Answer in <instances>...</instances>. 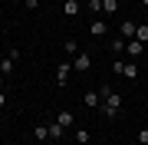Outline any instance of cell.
I'll return each mask as SVG.
<instances>
[{
	"instance_id": "6da1fadb",
	"label": "cell",
	"mask_w": 148,
	"mask_h": 145,
	"mask_svg": "<svg viewBox=\"0 0 148 145\" xmlns=\"http://www.w3.org/2000/svg\"><path fill=\"white\" fill-rule=\"evenodd\" d=\"M99 96H102L99 112L106 115V119H115V115H119V109H122V96H119V92H112L109 86H102V89H99Z\"/></svg>"
},
{
	"instance_id": "7a4b0ae2",
	"label": "cell",
	"mask_w": 148,
	"mask_h": 145,
	"mask_svg": "<svg viewBox=\"0 0 148 145\" xmlns=\"http://www.w3.org/2000/svg\"><path fill=\"white\" fill-rule=\"evenodd\" d=\"M112 73L125 76V79H138V66H135V59H115V66H112Z\"/></svg>"
},
{
	"instance_id": "3957f363",
	"label": "cell",
	"mask_w": 148,
	"mask_h": 145,
	"mask_svg": "<svg viewBox=\"0 0 148 145\" xmlns=\"http://www.w3.org/2000/svg\"><path fill=\"white\" fill-rule=\"evenodd\" d=\"M73 69H76V73H89V69H92V56L79 49V53L73 56Z\"/></svg>"
},
{
	"instance_id": "277c9868",
	"label": "cell",
	"mask_w": 148,
	"mask_h": 145,
	"mask_svg": "<svg viewBox=\"0 0 148 145\" xmlns=\"http://www.w3.org/2000/svg\"><path fill=\"white\" fill-rule=\"evenodd\" d=\"M73 63H59L56 66V86H69V76H73Z\"/></svg>"
},
{
	"instance_id": "5b68a950",
	"label": "cell",
	"mask_w": 148,
	"mask_h": 145,
	"mask_svg": "<svg viewBox=\"0 0 148 145\" xmlns=\"http://www.w3.org/2000/svg\"><path fill=\"white\" fill-rule=\"evenodd\" d=\"M125 53L132 56V59H138V56L145 53V43H142V40H135V36H132V40H125Z\"/></svg>"
},
{
	"instance_id": "8992f818",
	"label": "cell",
	"mask_w": 148,
	"mask_h": 145,
	"mask_svg": "<svg viewBox=\"0 0 148 145\" xmlns=\"http://www.w3.org/2000/svg\"><path fill=\"white\" fill-rule=\"evenodd\" d=\"M82 106H86V109H99V106H102V96H99L95 89H89V92L82 96Z\"/></svg>"
},
{
	"instance_id": "52a82bcc",
	"label": "cell",
	"mask_w": 148,
	"mask_h": 145,
	"mask_svg": "<svg viewBox=\"0 0 148 145\" xmlns=\"http://www.w3.org/2000/svg\"><path fill=\"white\" fill-rule=\"evenodd\" d=\"M56 122L63 125V129H69V125H76V115L69 112V109H59V112H56Z\"/></svg>"
},
{
	"instance_id": "ba28073f",
	"label": "cell",
	"mask_w": 148,
	"mask_h": 145,
	"mask_svg": "<svg viewBox=\"0 0 148 145\" xmlns=\"http://www.w3.org/2000/svg\"><path fill=\"white\" fill-rule=\"evenodd\" d=\"M79 10H82L79 0H66V3H63V13L69 16V20H73V16H79Z\"/></svg>"
},
{
	"instance_id": "9c48e42d",
	"label": "cell",
	"mask_w": 148,
	"mask_h": 145,
	"mask_svg": "<svg viewBox=\"0 0 148 145\" xmlns=\"http://www.w3.org/2000/svg\"><path fill=\"white\" fill-rule=\"evenodd\" d=\"M89 33H92V36H106V33H109V23L106 20H92L89 23Z\"/></svg>"
},
{
	"instance_id": "30bf717a",
	"label": "cell",
	"mask_w": 148,
	"mask_h": 145,
	"mask_svg": "<svg viewBox=\"0 0 148 145\" xmlns=\"http://www.w3.org/2000/svg\"><path fill=\"white\" fill-rule=\"evenodd\" d=\"M33 135H36L40 142H46V139H49V122H40V125H33Z\"/></svg>"
},
{
	"instance_id": "8fae6325",
	"label": "cell",
	"mask_w": 148,
	"mask_h": 145,
	"mask_svg": "<svg viewBox=\"0 0 148 145\" xmlns=\"http://www.w3.org/2000/svg\"><path fill=\"white\" fill-rule=\"evenodd\" d=\"M63 132H66V129H63V125L53 119V122H49V139H53V142H59V139H63Z\"/></svg>"
},
{
	"instance_id": "7c38bea8",
	"label": "cell",
	"mask_w": 148,
	"mask_h": 145,
	"mask_svg": "<svg viewBox=\"0 0 148 145\" xmlns=\"http://www.w3.org/2000/svg\"><path fill=\"white\" fill-rule=\"evenodd\" d=\"M89 139H92V132L79 125V129H76V145H89Z\"/></svg>"
},
{
	"instance_id": "4fadbf2b",
	"label": "cell",
	"mask_w": 148,
	"mask_h": 145,
	"mask_svg": "<svg viewBox=\"0 0 148 145\" xmlns=\"http://www.w3.org/2000/svg\"><path fill=\"white\" fill-rule=\"evenodd\" d=\"M135 36V23L132 20H122V40H132Z\"/></svg>"
},
{
	"instance_id": "5bb4252c",
	"label": "cell",
	"mask_w": 148,
	"mask_h": 145,
	"mask_svg": "<svg viewBox=\"0 0 148 145\" xmlns=\"http://www.w3.org/2000/svg\"><path fill=\"white\" fill-rule=\"evenodd\" d=\"M135 40L148 43V23H138V27H135Z\"/></svg>"
},
{
	"instance_id": "9a60e30c",
	"label": "cell",
	"mask_w": 148,
	"mask_h": 145,
	"mask_svg": "<svg viewBox=\"0 0 148 145\" xmlns=\"http://www.w3.org/2000/svg\"><path fill=\"white\" fill-rule=\"evenodd\" d=\"M109 49H112V53H125V40H122V36H115V40L109 43Z\"/></svg>"
},
{
	"instance_id": "2e32d148",
	"label": "cell",
	"mask_w": 148,
	"mask_h": 145,
	"mask_svg": "<svg viewBox=\"0 0 148 145\" xmlns=\"http://www.w3.org/2000/svg\"><path fill=\"white\" fill-rule=\"evenodd\" d=\"M63 49H66L69 56H76V53H79V43H76V40H66V43H63Z\"/></svg>"
},
{
	"instance_id": "e0dca14e",
	"label": "cell",
	"mask_w": 148,
	"mask_h": 145,
	"mask_svg": "<svg viewBox=\"0 0 148 145\" xmlns=\"http://www.w3.org/2000/svg\"><path fill=\"white\" fill-rule=\"evenodd\" d=\"M115 10H119L115 0H102V13H115Z\"/></svg>"
},
{
	"instance_id": "ac0fdd59",
	"label": "cell",
	"mask_w": 148,
	"mask_h": 145,
	"mask_svg": "<svg viewBox=\"0 0 148 145\" xmlns=\"http://www.w3.org/2000/svg\"><path fill=\"white\" fill-rule=\"evenodd\" d=\"M89 10L92 13H102V0H89Z\"/></svg>"
},
{
	"instance_id": "d6986e66",
	"label": "cell",
	"mask_w": 148,
	"mask_h": 145,
	"mask_svg": "<svg viewBox=\"0 0 148 145\" xmlns=\"http://www.w3.org/2000/svg\"><path fill=\"white\" fill-rule=\"evenodd\" d=\"M138 142H142V145H148V129H142V132H138Z\"/></svg>"
},
{
	"instance_id": "ffe728a7",
	"label": "cell",
	"mask_w": 148,
	"mask_h": 145,
	"mask_svg": "<svg viewBox=\"0 0 148 145\" xmlns=\"http://www.w3.org/2000/svg\"><path fill=\"white\" fill-rule=\"evenodd\" d=\"M23 3H27V10H36V7H40V0H23Z\"/></svg>"
},
{
	"instance_id": "44dd1931",
	"label": "cell",
	"mask_w": 148,
	"mask_h": 145,
	"mask_svg": "<svg viewBox=\"0 0 148 145\" xmlns=\"http://www.w3.org/2000/svg\"><path fill=\"white\" fill-rule=\"evenodd\" d=\"M7 106V96H3V89H0V109H3Z\"/></svg>"
},
{
	"instance_id": "7402d4cb",
	"label": "cell",
	"mask_w": 148,
	"mask_h": 145,
	"mask_svg": "<svg viewBox=\"0 0 148 145\" xmlns=\"http://www.w3.org/2000/svg\"><path fill=\"white\" fill-rule=\"evenodd\" d=\"M0 89H3V73H0Z\"/></svg>"
},
{
	"instance_id": "603a6c76",
	"label": "cell",
	"mask_w": 148,
	"mask_h": 145,
	"mask_svg": "<svg viewBox=\"0 0 148 145\" xmlns=\"http://www.w3.org/2000/svg\"><path fill=\"white\" fill-rule=\"evenodd\" d=\"M142 7H148V0H142Z\"/></svg>"
},
{
	"instance_id": "cb8c5ba5",
	"label": "cell",
	"mask_w": 148,
	"mask_h": 145,
	"mask_svg": "<svg viewBox=\"0 0 148 145\" xmlns=\"http://www.w3.org/2000/svg\"><path fill=\"white\" fill-rule=\"evenodd\" d=\"M0 20H3V10H0Z\"/></svg>"
},
{
	"instance_id": "d4e9b609",
	"label": "cell",
	"mask_w": 148,
	"mask_h": 145,
	"mask_svg": "<svg viewBox=\"0 0 148 145\" xmlns=\"http://www.w3.org/2000/svg\"><path fill=\"white\" fill-rule=\"evenodd\" d=\"M0 125H3V122H0Z\"/></svg>"
}]
</instances>
